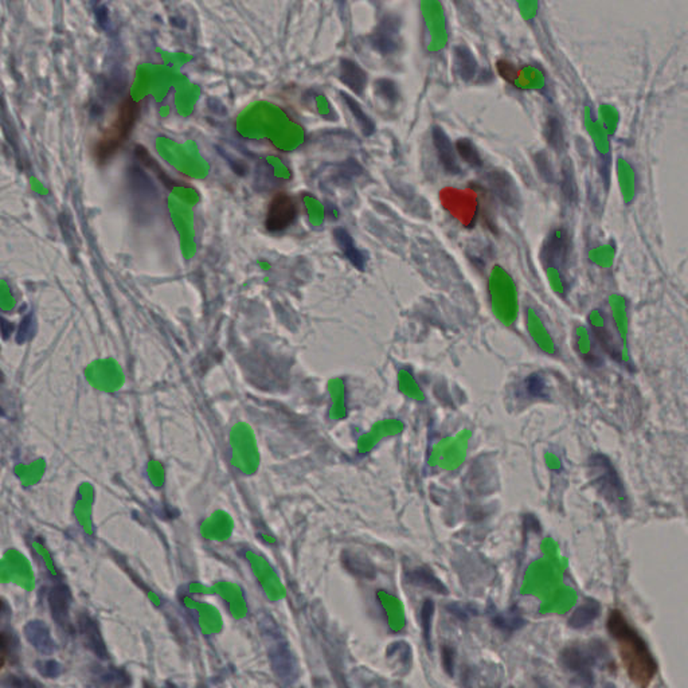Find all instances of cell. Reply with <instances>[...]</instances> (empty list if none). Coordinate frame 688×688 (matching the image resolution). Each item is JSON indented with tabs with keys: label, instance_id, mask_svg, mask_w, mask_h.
I'll return each instance as SVG.
<instances>
[{
	"label": "cell",
	"instance_id": "obj_1",
	"mask_svg": "<svg viewBox=\"0 0 688 688\" xmlns=\"http://www.w3.org/2000/svg\"><path fill=\"white\" fill-rule=\"evenodd\" d=\"M606 629L617 643L619 658L629 680L636 687H648L658 674V661L646 640L631 627L619 609L609 612Z\"/></svg>",
	"mask_w": 688,
	"mask_h": 688
},
{
	"label": "cell",
	"instance_id": "obj_8",
	"mask_svg": "<svg viewBox=\"0 0 688 688\" xmlns=\"http://www.w3.org/2000/svg\"><path fill=\"white\" fill-rule=\"evenodd\" d=\"M25 636L28 643L38 652H41L43 655L54 653L57 646L52 637L49 627L45 622L38 619L28 622V625L25 627Z\"/></svg>",
	"mask_w": 688,
	"mask_h": 688
},
{
	"label": "cell",
	"instance_id": "obj_31",
	"mask_svg": "<svg viewBox=\"0 0 688 688\" xmlns=\"http://www.w3.org/2000/svg\"><path fill=\"white\" fill-rule=\"evenodd\" d=\"M0 328H1V333H3V335H4V332H6V330H7V335L10 336V333L13 332L14 326H13L10 321H7L6 319H3V317H1V319H0Z\"/></svg>",
	"mask_w": 688,
	"mask_h": 688
},
{
	"label": "cell",
	"instance_id": "obj_25",
	"mask_svg": "<svg viewBox=\"0 0 688 688\" xmlns=\"http://www.w3.org/2000/svg\"><path fill=\"white\" fill-rule=\"evenodd\" d=\"M497 71L499 74L509 83H515L516 78H518V70L514 66V64H511L509 61H506V59H500L497 61Z\"/></svg>",
	"mask_w": 688,
	"mask_h": 688
},
{
	"label": "cell",
	"instance_id": "obj_29",
	"mask_svg": "<svg viewBox=\"0 0 688 688\" xmlns=\"http://www.w3.org/2000/svg\"><path fill=\"white\" fill-rule=\"evenodd\" d=\"M547 138L551 143L552 147H559V144L562 143V132H561V125L557 121V120H550L549 123V135H547Z\"/></svg>",
	"mask_w": 688,
	"mask_h": 688
},
{
	"label": "cell",
	"instance_id": "obj_32",
	"mask_svg": "<svg viewBox=\"0 0 688 688\" xmlns=\"http://www.w3.org/2000/svg\"><path fill=\"white\" fill-rule=\"evenodd\" d=\"M3 379H4V378H3V374H1V372H0V384L3 382Z\"/></svg>",
	"mask_w": 688,
	"mask_h": 688
},
{
	"label": "cell",
	"instance_id": "obj_27",
	"mask_svg": "<svg viewBox=\"0 0 688 688\" xmlns=\"http://www.w3.org/2000/svg\"><path fill=\"white\" fill-rule=\"evenodd\" d=\"M18 647L16 639L11 634L0 632V655H10Z\"/></svg>",
	"mask_w": 688,
	"mask_h": 688
},
{
	"label": "cell",
	"instance_id": "obj_12",
	"mask_svg": "<svg viewBox=\"0 0 688 688\" xmlns=\"http://www.w3.org/2000/svg\"><path fill=\"white\" fill-rule=\"evenodd\" d=\"M433 140H434V146H436V150H437L440 162L444 165V168L452 174L458 172L460 168L457 165V159H456V153H454L452 143H451L449 138L445 135V132L439 126H436L433 129Z\"/></svg>",
	"mask_w": 688,
	"mask_h": 688
},
{
	"label": "cell",
	"instance_id": "obj_23",
	"mask_svg": "<svg viewBox=\"0 0 688 688\" xmlns=\"http://www.w3.org/2000/svg\"><path fill=\"white\" fill-rule=\"evenodd\" d=\"M37 670L38 672L45 676V677H49V679H54L57 676H59L61 672H62V668H61V664L58 661L55 660H40L37 661Z\"/></svg>",
	"mask_w": 688,
	"mask_h": 688
},
{
	"label": "cell",
	"instance_id": "obj_5",
	"mask_svg": "<svg viewBox=\"0 0 688 688\" xmlns=\"http://www.w3.org/2000/svg\"><path fill=\"white\" fill-rule=\"evenodd\" d=\"M296 217H297V205L295 199L288 194H277L268 206L265 227L272 233L284 232L290 227V225H293Z\"/></svg>",
	"mask_w": 688,
	"mask_h": 688
},
{
	"label": "cell",
	"instance_id": "obj_2",
	"mask_svg": "<svg viewBox=\"0 0 688 688\" xmlns=\"http://www.w3.org/2000/svg\"><path fill=\"white\" fill-rule=\"evenodd\" d=\"M589 476L594 488L598 494L605 499L606 502L619 511L621 514H627L631 504L624 482L613 467L612 461L605 454L595 453L591 456L589 463Z\"/></svg>",
	"mask_w": 688,
	"mask_h": 688
},
{
	"label": "cell",
	"instance_id": "obj_24",
	"mask_svg": "<svg viewBox=\"0 0 688 688\" xmlns=\"http://www.w3.org/2000/svg\"><path fill=\"white\" fill-rule=\"evenodd\" d=\"M376 92L389 101H396L398 98L397 85L390 80H378L376 81Z\"/></svg>",
	"mask_w": 688,
	"mask_h": 688
},
{
	"label": "cell",
	"instance_id": "obj_6",
	"mask_svg": "<svg viewBox=\"0 0 688 688\" xmlns=\"http://www.w3.org/2000/svg\"><path fill=\"white\" fill-rule=\"evenodd\" d=\"M70 601L71 594L65 583H57L49 593V606L52 617L59 628L68 632L73 631V625L70 621Z\"/></svg>",
	"mask_w": 688,
	"mask_h": 688
},
{
	"label": "cell",
	"instance_id": "obj_7",
	"mask_svg": "<svg viewBox=\"0 0 688 688\" xmlns=\"http://www.w3.org/2000/svg\"><path fill=\"white\" fill-rule=\"evenodd\" d=\"M78 632L83 639V646L88 648L90 652H93L97 658H100V659L108 658V651L105 647V643H104L102 634L100 632L96 619L90 617L86 613L81 615L78 617Z\"/></svg>",
	"mask_w": 688,
	"mask_h": 688
},
{
	"label": "cell",
	"instance_id": "obj_21",
	"mask_svg": "<svg viewBox=\"0 0 688 688\" xmlns=\"http://www.w3.org/2000/svg\"><path fill=\"white\" fill-rule=\"evenodd\" d=\"M457 151L463 156V159L465 162H468L469 165H482L479 152L476 151V148L473 147V144L469 140H467V138H461V140L457 141Z\"/></svg>",
	"mask_w": 688,
	"mask_h": 688
},
{
	"label": "cell",
	"instance_id": "obj_11",
	"mask_svg": "<svg viewBox=\"0 0 688 688\" xmlns=\"http://www.w3.org/2000/svg\"><path fill=\"white\" fill-rule=\"evenodd\" d=\"M342 83H345L352 92L357 95L363 93L366 85H367V74L366 71L359 66L357 62L351 59H342L340 61V74H339Z\"/></svg>",
	"mask_w": 688,
	"mask_h": 688
},
{
	"label": "cell",
	"instance_id": "obj_26",
	"mask_svg": "<svg viewBox=\"0 0 688 688\" xmlns=\"http://www.w3.org/2000/svg\"><path fill=\"white\" fill-rule=\"evenodd\" d=\"M441 655H442V667H444L445 672L449 676H452L454 670L453 648L449 647V646H444L442 651H441Z\"/></svg>",
	"mask_w": 688,
	"mask_h": 688
},
{
	"label": "cell",
	"instance_id": "obj_20",
	"mask_svg": "<svg viewBox=\"0 0 688 688\" xmlns=\"http://www.w3.org/2000/svg\"><path fill=\"white\" fill-rule=\"evenodd\" d=\"M524 391L528 397L543 398L546 397V384L539 374H533L524 381Z\"/></svg>",
	"mask_w": 688,
	"mask_h": 688
},
{
	"label": "cell",
	"instance_id": "obj_3",
	"mask_svg": "<svg viewBox=\"0 0 688 688\" xmlns=\"http://www.w3.org/2000/svg\"><path fill=\"white\" fill-rule=\"evenodd\" d=\"M564 670L579 677V683L591 686L594 683V668L609 660V651L604 643L592 641L583 646H569L561 653Z\"/></svg>",
	"mask_w": 688,
	"mask_h": 688
},
{
	"label": "cell",
	"instance_id": "obj_18",
	"mask_svg": "<svg viewBox=\"0 0 688 688\" xmlns=\"http://www.w3.org/2000/svg\"><path fill=\"white\" fill-rule=\"evenodd\" d=\"M342 97H343L344 102L348 107V109L352 112L354 117L357 119V121L360 125L363 134L366 136H370L372 132H374V129H375V125L372 123V119L363 112V109L360 108V105H359L358 102L352 97H350L348 95H345V93H342Z\"/></svg>",
	"mask_w": 688,
	"mask_h": 688
},
{
	"label": "cell",
	"instance_id": "obj_28",
	"mask_svg": "<svg viewBox=\"0 0 688 688\" xmlns=\"http://www.w3.org/2000/svg\"><path fill=\"white\" fill-rule=\"evenodd\" d=\"M1 686H6V687H34V686H38L37 683L28 680V677H19V676H7L3 682H1Z\"/></svg>",
	"mask_w": 688,
	"mask_h": 688
},
{
	"label": "cell",
	"instance_id": "obj_4",
	"mask_svg": "<svg viewBox=\"0 0 688 688\" xmlns=\"http://www.w3.org/2000/svg\"><path fill=\"white\" fill-rule=\"evenodd\" d=\"M138 105L132 100L126 98L120 105L114 121L110 124L104 136L100 138L96 146V158L98 160L109 159L117 151L125 140L132 132V128L138 120Z\"/></svg>",
	"mask_w": 688,
	"mask_h": 688
},
{
	"label": "cell",
	"instance_id": "obj_10",
	"mask_svg": "<svg viewBox=\"0 0 688 688\" xmlns=\"http://www.w3.org/2000/svg\"><path fill=\"white\" fill-rule=\"evenodd\" d=\"M567 256V237L564 230H555L549 237L542 251V257L550 266L564 263Z\"/></svg>",
	"mask_w": 688,
	"mask_h": 688
},
{
	"label": "cell",
	"instance_id": "obj_30",
	"mask_svg": "<svg viewBox=\"0 0 688 688\" xmlns=\"http://www.w3.org/2000/svg\"><path fill=\"white\" fill-rule=\"evenodd\" d=\"M31 335H32V319H31V315H28L20 323L19 332H18V342L19 343L26 342L31 338Z\"/></svg>",
	"mask_w": 688,
	"mask_h": 688
},
{
	"label": "cell",
	"instance_id": "obj_9",
	"mask_svg": "<svg viewBox=\"0 0 688 688\" xmlns=\"http://www.w3.org/2000/svg\"><path fill=\"white\" fill-rule=\"evenodd\" d=\"M600 613H601L600 603L594 598H586L582 604H579L573 610L567 624L573 629H585L598 619Z\"/></svg>",
	"mask_w": 688,
	"mask_h": 688
},
{
	"label": "cell",
	"instance_id": "obj_13",
	"mask_svg": "<svg viewBox=\"0 0 688 688\" xmlns=\"http://www.w3.org/2000/svg\"><path fill=\"white\" fill-rule=\"evenodd\" d=\"M397 26L393 19H385L372 35L374 47L382 54H391L397 49Z\"/></svg>",
	"mask_w": 688,
	"mask_h": 688
},
{
	"label": "cell",
	"instance_id": "obj_17",
	"mask_svg": "<svg viewBox=\"0 0 688 688\" xmlns=\"http://www.w3.org/2000/svg\"><path fill=\"white\" fill-rule=\"evenodd\" d=\"M492 622H494L496 628H499L500 631L511 634V632H515V631L521 629L523 627L526 621L518 613L516 609H511V610H507V612L497 613L496 616H494Z\"/></svg>",
	"mask_w": 688,
	"mask_h": 688
},
{
	"label": "cell",
	"instance_id": "obj_14",
	"mask_svg": "<svg viewBox=\"0 0 688 688\" xmlns=\"http://www.w3.org/2000/svg\"><path fill=\"white\" fill-rule=\"evenodd\" d=\"M335 239H336V244L339 245V248L342 249V251L344 253V256L352 262L354 266H357L358 269H363L364 268V263H366V257L364 254L359 250L357 247H355V242L354 239L351 238V235H348L344 229H336L335 230Z\"/></svg>",
	"mask_w": 688,
	"mask_h": 688
},
{
	"label": "cell",
	"instance_id": "obj_19",
	"mask_svg": "<svg viewBox=\"0 0 688 688\" xmlns=\"http://www.w3.org/2000/svg\"><path fill=\"white\" fill-rule=\"evenodd\" d=\"M434 615V603L427 598L424 601L421 607V627H422V634L424 640L427 644V649H432V621Z\"/></svg>",
	"mask_w": 688,
	"mask_h": 688
},
{
	"label": "cell",
	"instance_id": "obj_16",
	"mask_svg": "<svg viewBox=\"0 0 688 688\" xmlns=\"http://www.w3.org/2000/svg\"><path fill=\"white\" fill-rule=\"evenodd\" d=\"M454 64H456V69L461 76V78H464L467 81L473 78V76L476 73V59L473 58V55L467 47H463V46L456 47Z\"/></svg>",
	"mask_w": 688,
	"mask_h": 688
},
{
	"label": "cell",
	"instance_id": "obj_22",
	"mask_svg": "<svg viewBox=\"0 0 688 688\" xmlns=\"http://www.w3.org/2000/svg\"><path fill=\"white\" fill-rule=\"evenodd\" d=\"M594 333H595L598 342H600L601 347L605 350L606 352L612 358H619V355H617L619 354V350H617V347L615 344V340H613L610 332L606 330L605 327L603 326V327H595L594 328Z\"/></svg>",
	"mask_w": 688,
	"mask_h": 688
},
{
	"label": "cell",
	"instance_id": "obj_15",
	"mask_svg": "<svg viewBox=\"0 0 688 688\" xmlns=\"http://www.w3.org/2000/svg\"><path fill=\"white\" fill-rule=\"evenodd\" d=\"M410 582L421 588H427L437 594H448V589L445 588V585L427 567H418L413 570L410 573Z\"/></svg>",
	"mask_w": 688,
	"mask_h": 688
}]
</instances>
